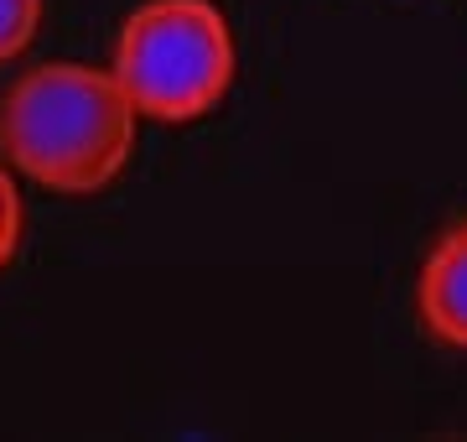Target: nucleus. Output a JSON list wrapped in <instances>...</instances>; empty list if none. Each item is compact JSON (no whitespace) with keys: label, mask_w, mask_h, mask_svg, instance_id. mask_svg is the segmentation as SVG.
Masks as SVG:
<instances>
[{"label":"nucleus","mask_w":467,"mask_h":442,"mask_svg":"<svg viewBox=\"0 0 467 442\" xmlns=\"http://www.w3.org/2000/svg\"><path fill=\"white\" fill-rule=\"evenodd\" d=\"M109 73L140 120L192 125L229 100L239 47L213 0H146L119 21Z\"/></svg>","instance_id":"obj_2"},{"label":"nucleus","mask_w":467,"mask_h":442,"mask_svg":"<svg viewBox=\"0 0 467 442\" xmlns=\"http://www.w3.org/2000/svg\"><path fill=\"white\" fill-rule=\"evenodd\" d=\"M140 115L109 68L52 58L0 94V162L26 183L88 198L130 167Z\"/></svg>","instance_id":"obj_1"},{"label":"nucleus","mask_w":467,"mask_h":442,"mask_svg":"<svg viewBox=\"0 0 467 442\" xmlns=\"http://www.w3.org/2000/svg\"><path fill=\"white\" fill-rule=\"evenodd\" d=\"M21 235H26V204H21L16 172L0 162V271H5L11 260H16Z\"/></svg>","instance_id":"obj_5"},{"label":"nucleus","mask_w":467,"mask_h":442,"mask_svg":"<svg viewBox=\"0 0 467 442\" xmlns=\"http://www.w3.org/2000/svg\"><path fill=\"white\" fill-rule=\"evenodd\" d=\"M42 11L47 0H0V68L21 63L42 32Z\"/></svg>","instance_id":"obj_4"},{"label":"nucleus","mask_w":467,"mask_h":442,"mask_svg":"<svg viewBox=\"0 0 467 442\" xmlns=\"http://www.w3.org/2000/svg\"><path fill=\"white\" fill-rule=\"evenodd\" d=\"M416 318L436 343L467 354V219L436 235L416 276Z\"/></svg>","instance_id":"obj_3"}]
</instances>
